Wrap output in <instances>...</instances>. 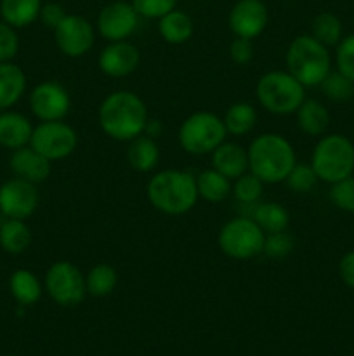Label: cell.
I'll use <instances>...</instances> for the list:
<instances>
[{"instance_id":"1","label":"cell","mask_w":354,"mask_h":356,"mask_svg":"<svg viewBox=\"0 0 354 356\" xmlns=\"http://www.w3.org/2000/svg\"><path fill=\"white\" fill-rule=\"evenodd\" d=\"M97 118L108 138L128 143L144 134L149 113L141 96L132 90H115L99 104Z\"/></svg>"},{"instance_id":"2","label":"cell","mask_w":354,"mask_h":356,"mask_svg":"<svg viewBox=\"0 0 354 356\" xmlns=\"http://www.w3.org/2000/svg\"><path fill=\"white\" fill-rule=\"evenodd\" d=\"M246 153L248 170L264 184L285 183L292 167L297 163L292 143L276 132H264L257 136L246 148Z\"/></svg>"},{"instance_id":"3","label":"cell","mask_w":354,"mask_h":356,"mask_svg":"<svg viewBox=\"0 0 354 356\" xmlns=\"http://www.w3.org/2000/svg\"><path fill=\"white\" fill-rule=\"evenodd\" d=\"M146 195L149 204L167 216L186 214L200 198L196 177L180 169H165L151 176L146 186Z\"/></svg>"},{"instance_id":"4","label":"cell","mask_w":354,"mask_h":356,"mask_svg":"<svg viewBox=\"0 0 354 356\" xmlns=\"http://www.w3.org/2000/svg\"><path fill=\"white\" fill-rule=\"evenodd\" d=\"M287 72H290L304 87H318L332 72V58L326 45L311 33L298 35L287 49Z\"/></svg>"},{"instance_id":"5","label":"cell","mask_w":354,"mask_h":356,"mask_svg":"<svg viewBox=\"0 0 354 356\" xmlns=\"http://www.w3.org/2000/svg\"><path fill=\"white\" fill-rule=\"evenodd\" d=\"M255 97L273 115H292L305 99V87L287 70H273L257 80Z\"/></svg>"},{"instance_id":"6","label":"cell","mask_w":354,"mask_h":356,"mask_svg":"<svg viewBox=\"0 0 354 356\" xmlns=\"http://www.w3.org/2000/svg\"><path fill=\"white\" fill-rule=\"evenodd\" d=\"M311 167L323 183L333 184L353 176L354 145L342 134H326L319 138L311 155Z\"/></svg>"},{"instance_id":"7","label":"cell","mask_w":354,"mask_h":356,"mask_svg":"<svg viewBox=\"0 0 354 356\" xmlns=\"http://www.w3.org/2000/svg\"><path fill=\"white\" fill-rule=\"evenodd\" d=\"M228 131L219 115L212 111H194L184 118L179 127L180 148L189 155H210L219 145L226 141Z\"/></svg>"},{"instance_id":"8","label":"cell","mask_w":354,"mask_h":356,"mask_svg":"<svg viewBox=\"0 0 354 356\" xmlns=\"http://www.w3.org/2000/svg\"><path fill=\"white\" fill-rule=\"evenodd\" d=\"M266 233L250 216H238L226 222L217 235V245L231 259H252L262 254Z\"/></svg>"},{"instance_id":"9","label":"cell","mask_w":354,"mask_h":356,"mask_svg":"<svg viewBox=\"0 0 354 356\" xmlns=\"http://www.w3.org/2000/svg\"><path fill=\"white\" fill-rule=\"evenodd\" d=\"M44 289L56 305L73 308L87 296L85 275L71 261H56L45 273Z\"/></svg>"},{"instance_id":"10","label":"cell","mask_w":354,"mask_h":356,"mask_svg":"<svg viewBox=\"0 0 354 356\" xmlns=\"http://www.w3.org/2000/svg\"><path fill=\"white\" fill-rule=\"evenodd\" d=\"M30 146L51 162H56L75 152L78 146V136L71 125L62 120L40 122L33 127Z\"/></svg>"},{"instance_id":"11","label":"cell","mask_w":354,"mask_h":356,"mask_svg":"<svg viewBox=\"0 0 354 356\" xmlns=\"http://www.w3.org/2000/svg\"><path fill=\"white\" fill-rule=\"evenodd\" d=\"M56 45L66 58H82L94 47L96 31L87 17L78 14H66L65 19L54 30Z\"/></svg>"},{"instance_id":"12","label":"cell","mask_w":354,"mask_h":356,"mask_svg":"<svg viewBox=\"0 0 354 356\" xmlns=\"http://www.w3.org/2000/svg\"><path fill=\"white\" fill-rule=\"evenodd\" d=\"M40 195L37 184L12 177L0 186V212L7 219H28L37 211Z\"/></svg>"},{"instance_id":"13","label":"cell","mask_w":354,"mask_h":356,"mask_svg":"<svg viewBox=\"0 0 354 356\" xmlns=\"http://www.w3.org/2000/svg\"><path fill=\"white\" fill-rule=\"evenodd\" d=\"M30 108L40 122L62 120L71 108V97L59 82L45 80L31 90Z\"/></svg>"},{"instance_id":"14","label":"cell","mask_w":354,"mask_h":356,"mask_svg":"<svg viewBox=\"0 0 354 356\" xmlns=\"http://www.w3.org/2000/svg\"><path fill=\"white\" fill-rule=\"evenodd\" d=\"M139 14L130 2L115 0L101 9L97 16V31L106 42L127 40L139 24Z\"/></svg>"},{"instance_id":"15","label":"cell","mask_w":354,"mask_h":356,"mask_svg":"<svg viewBox=\"0 0 354 356\" xmlns=\"http://www.w3.org/2000/svg\"><path fill=\"white\" fill-rule=\"evenodd\" d=\"M267 7L262 0H238L229 10V30L235 37L253 40L267 26Z\"/></svg>"},{"instance_id":"16","label":"cell","mask_w":354,"mask_h":356,"mask_svg":"<svg viewBox=\"0 0 354 356\" xmlns=\"http://www.w3.org/2000/svg\"><path fill=\"white\" fill-rule=\"evenodd\" d=\"M139 63H141L139 49L128 40L108 42L97 58L99 70L111 79H124L132 75L137 70Z\"/></svg>"},{"instance_id":"17","label":"cell","mask_w":354,"mask_h":356,"mask_svg":"<svg viewBox=\"0 0 354 356\" xmlns=\"http://www.w3.org/2000/svg\"><path fill=\"white\" fill-rule=\"evenodd\" d=\"M9 167L14 172V176L26 179L33 184H40L49 179L52 172V162L35 152L30 145L23 146L19 149H14L10 155Z\"/></svg>"},{"instance_id":"18","label":"cell","mask_w":354,"mask_h":356,"mask_svg":"<svg viewBox=\"0 0 354 356\" xmlns=\"http://www.w3.org/2000/svg\"><path fill=\"white\" fill-rule=\"evenodd\" d=\"M212 169L224 174L231 181L248 172V153L238 143L224 141L210 153Z\"/></svg>"},{"instance_id":"19","label":"cell","mask_w":354,"mask_h":356,"mask_svg":"<svg viewBox=\"0 0 354 356\" xmlns=\"http://www.w3.org/2000/svg\"><path fill=\"white\" fill-rule=\"evenodd\" d=\"M33 125L28 117L17 111H3L0 115V146L7 149H19L30 145Z\"/></svg>"},{"instance_id":"20","label":"cell","mask_w":354,"mask_h":356,"mask_svg":"<svg viewBox=\"0 0 354 356\" xmlns=\"http://www.w3.org/2000/svg\"><path fill=\"white\" fill-rule=\"evenodd\" d=\"M127 162L137 172H151L160 162V148L155 138L148 134H141L128 141Z\"/></svg>"},{"instance_id":"21","label":"cell","mask_w":354,"mask_h":356,"mask_svg":"<svg viewBox=\"0 0 354 356\" xmlns=\"http://www.w3.org/2000/svg\"><path fill=\"white\" fill-rule=\"evenodd\" d=\"M26 90V75L12 61L0 63V110L14 106Z\"/></svg>"},{"instance_id":"22","label":"cell","mask_w":354,"mask_h":356,"mask_svg":"<svg viewBox=\"0 0 354 356\" xmlns=\"http://www.w3.org/2000/svg\"><path fill=\"white\" fill-rule=\"evenodd\" d=\"M193 31L194 24L191 16L184 10H179L177 7L158 19V33L167 44H186L193 37Z\"/></svg>"},{"instance_id":"23","label":"cell","mask_w":354,"mask_h":356,"mask_svg":"<svg viewBox=\"0 0 354 356\" xmlns=\"http://www.w3.org/2000/svg\"><path fill=\"white\" fill-rule=\"evenodd\" d=\"M248 207L252 211L245 216H250L266 235L267 233L287 232L288 225H290V214L281 204H278V202H262V204L257 202Z\"/></svg>"},{"instance_id":"24","label":"cell","mask_w":354,"mask_h":356,"mask_svg":"<svg viewBox=\"0 0 354 356\" xmlns=\"http://www.w3.org/2000/svg\"><path fill=\"white\" fill-rule=\"evenodd\" d=\"M297 125L307 136H325L330 125V113L318 99H304V103L295 111Z\"/></svg>"},{"instance_id":"25","label":"cell","mask_w":354,"mask_h":356,"mask_svg":"<svg viewBox=\"0 0 354 356\" xmlns=\"http://www.w3.org/2000/svg\"><path fill=\"white\" fill-rule=\"evenodd\" d=\"M42 9V0H2L0 16L2 21L12 28L30 26L38 19Z\"/></svg>"},{"instance_id":"26","label":"cell","mask_w":354,"mask_h":356,"mask_svg":"<svg viewBox=\"0 0 354 356\" xmlns=\"http://www.w3.org/2000/svg\"><path fill=\"white\" fill-rule=\"evenodd\" d=\"M9 289L12 298L21 306H33L42 298V282L30 270H16L9 278Z\"/></svg>"},{"instance_id":"27","label":"cell","mask_w":354,"mask_h":356,"mask_svg":"<svg viewBox=\"0 0 354 356\" xmlns=\"http://www.w3.org/2000/svg\"><path fill=\"white\" fill-rule=\"evenodd\" d=\"M196 188L198 197L203 198L205 202H210V204H219L231 195L233 181L215 169H208L198 174Z\"/></svg>"},{"instance_id":"28","label":"cell","mask_w":354,"mask_h":356,"mask_svg":"<svg viewBox=\"0 0 354 356\" xmlns=\"http://www.w3.org/2000/svg\"><path fill=\"white\" fill-rule=\"evenodd\" d=\"M31 229L23 219H6L0 226V247L9 254H23L31 245Z\"/></svg>"},{"instance_id":"29","label":"cell","mask_w":354,"mask_h":356,"mask_svg":"<svg viewBox=\"0 0 354 356\" xmlns=\"http://www.w3.org/2000/svg\"><path fill=\"white\" fill-rule=\"evenodd\" d=\"M224 127L228 131V134L236 136V138H242L252 132V129L257 124V110L250 103H239L231 104V106L226 110L224 117Z\"/></svg>"},{"instance_id":"30","label":"cell","mask_w":354,"mask_h":356,"mask_svg":"<svg viewBox=\"0 0 354 356\" xmlns=\"http://www.w3.org/2000/svg\"><path fill=\"white\" fill-rule=\"evenodd\" d=\"M118 285V273L113 266L106 263H99L90 268L85 275L87 294L94 298H106L113 294Z\"/></svg>"},{"instance_id":"31","label":"cell","mask_w":354,"mask_h":356,"mask_svg":"<svg viewBox=\"0 0 354 356\" xmlns=\"http://www.w3.org/2000/svg\"><path fill=\"white\" fill-rule=\"evenodd\" d=\"M311 35L326 47H337L342 40V23L332 13H321L312 19Z\"/></svg>"},{"instance_id":"32","label":"cell","mask_w":354,"mask_h":356,"mask_svg":"<svg viewBox=\"0 0 354 356\" xmlns=\"http://www.w3.org/2000/svg\"><path fill=\"white\" fill-rule=\"evenodd\" d=\"M262 191H264V183L259 179V177L253 176L250 170L233 181V190H231L233 197L236 198L238 204L245 205V207L257 204V202L260 200V197H262Z\"/></svg>"},{"instance_id":"33","label":"cell","mask_w":354,"mask_h":356,"mask_svg":"<svg viewBox=\"0 0 354 356\" xmlns=\"http://www.w3.org/2000/svg\"><path fill=\"white\" fill-rule=\"evenodd\" d=\"M319 87L328 99L337 101V103H342V101L351 99L354 96V82L347 79L344 73H340L339 70L330 72L325 76V80L319 83Z\"/></svg>"},{"instance_id":"34","label":"cell","mask_w":354,"mask_h":356,"mask_svg":"<svg viewBox=\"0 0 354 356\" xmlns=\"http://www.w3.org/2000/svg\"><path fill=\"white\" fill-rule=\"evenodd\" d=\"M318 176H316L314 169L311 167V163H295L292 167V170L288 172L287 179V186L290 188L294 193H309L312 188L316 186L318 183Z\"/></svg>"},{"instance_id":"35","label":"cell","mask_w":354,"mask_h":356,"mask_svg":"<svg viewBox=\"0 0 354 356\" xmlns=\"http://www.w3.org/2000/svg\"><path fill=\"white\" fill-rule=\"evenodd\" d=\"M330 200L344 212H354V176L340 179L330 188Z\"/></svg>"},{"instance_id":"36","label":"cell","mask_w":354,"mask_h":356,"mask_svg":"<svg viewBox=\"0 0 354 356\" xmlns=\"http://www.w3.org/2000/svg\"><path fill=\"white\" fill-rule=\"evenodd\" d=\"M294 247V238L287 232L267 233L266 240H264L262 254H266L267 257H273V259H283L288 254H292Z\"/></svg>"},{"instance_id":"37","label":"cell","mask_w":354,"mask_h":356,"mask_svg":"<svg viewBox=\"0 0 354 356\" xmlns=\"http://www.w3.org/2000/svg\"><path fill=\"white\" fill-rule=\"evenodd\" d=\"M134 9L141 17L160 19L177 7V0H130Z\"/></svg>"},{"instance_id":"38","label":"cell","mask_w":354,"mask_h":356,"mask_svg":"<svg viewBox=\"0 0 354 356\" xmlns=\"http://www.w3.org/2000/svg\"><path fill=\"white\" fill-rule=\"evenodd\" d=\"M337 70L354 82V33L347 35L337 45Z\"/></svg>"},{"instance_id":"39","label":"cell","mask_w":354,"mask_h":356,"mask_svg":"<svg viewBox=\"0 0 354 356\" xmlns=\"http://www.w3.org/2000/svg\"><path fill=\"white\" fill-rule=\"evenodd\" d=\"M19 51V38H17L16 28L0 21V63L12 61Z\"/></svg>"},{"instance_id":"40","label":"cell","mask_w":354,"mask_h":356,"mask_svg":"<svg viewBox=\"0 0 354 356\" xmlns=\"http://www.w3.org/2000/svg\"><path fill=\"white\" fill-rule=\"evenodd\" d=\"M229 58H231L236 65H248L253 58L252 40L236 37L235 40L229 44Z\"/></svg>"},{"instance_id":"41","label":"cell","mask_w":354,"mask_h":356,"mask_svg":"<svg viewBox=\"0 0 354 356\" xmlns=\"http://www.w3.org/2000/svg\"><path fill=\"white\" fill-rule=\"evenodd\" d=\"M65 17H66V10L62 6H59V3H56V2L42 3L40 16H38V19L44 23L45 28H49V30L54 31L56 28L59 26V23L65 19Z\"/></svg>"},{"instance_id":"42","label":"cell","mask_w":354,"mask_h":356,"mask_svg":"<svg viewBox=\"0 0 354 356\" xmlns=\"http://www.w3.org/2000/svg\"><path fill=\"white\" fill-rule=\"evenodd\" d=\"M339 275L347 287L354 289V250L347 252L339 263Z\"/></svg>"},{"instance_id":"43","label":"cell","mask_w":354,"mask_h":356,"mask_svg":"<svg viewBox=\"0 0 354 356\" xmlns=\"http://www.w3.org/2000/svg\"><path fill=\"white\" fill-rule=\"evenodd\" d=\"M6 356H17V355H6Z\"/></svg>"}]
</instances>
